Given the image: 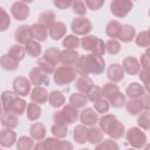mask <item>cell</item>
Returning <instances> with one entry per match:
<instances>
[{"label":"cell","instance_id":"cell-1","mask_svg":"<svg viewBox=\"0 0 150 150\" xmlns=\"http://www.w3.org/2000/svg\"><path fill=\"white\" fill-rule=\"evenodd\" d=\"M75 64V70L80 76L99 75L105 69V63L102 56L93 53L81 55Z\"/></svg>","mask_w":150,"mask_h":150},{"label":"cell","instance_id":"cell-2","mask_svg":"<svg viewBox=\"0 0 150 150\" xmlns=\"http://www.w3.org/2000/svg\"><path fill=\"white\" fill-rule=\"evenodd\" d=\"M99 125L103 133L113 139H120L125 134L124 125L112 114L102 116L99 121Z\"/></svg>","mask_w":150,"mask_h":150},{"label":"cell","instance_id":"cell-3","mask_svg":"<svg viewBox=\"0 0 150 150\" xmlns=\"http://www.w3.org/2000/svg\"><path fill=\"white\" fill-rule=\"evenodd\" d=\"M79 117L78 109L70 104L64 105L62 110L56 111L53 115L54 123L62 125H70L77 121Z\"/></svg>","mask_w":150,"mask_h":150},{"label":"cell","instance_id":"cell-4","mask_svg":"<svg viewBox=\"0 0 150 150\" xmlns=\"http://www.w3.org/2000/svg\"><path fill=\"white\" fill-rule=\"evenodd\" d=\"M81 44L84 50L90 51L94 54L103 56L105 53L106 45L104 41L94 35L84 36L81 40Z\"/></svg>","mask_w":150,"mask_h":150},{"label":"cell","instance_id":"cell-5","mask_svg":"<svg viewBox=\"0 0 150 150\" xmlns=\"http://www.w3.org/2000/svg\"><path fill=\"white\" fill-rule=\"evenodd\" d=\"M77 72L71 66L64 65L58 67L53 74V81L58 86H65L73 82L76 77Z\"/></svg>","mask_w":150,"mask_h":150},{"label":"cell","instance_id":"cell-6","mask_svg":"<svg viewBox=\"0 0 150 150\" xmlns=\"http://www.w3.org/2000/svg\"><path fill=\"white\" fill-rule=\"evenodd\" d=\"M34 149L52 150V149H73V145L67 140H60L56 137H48L36 143Z\"/></svg>","mask_w":150,"mask_h":150},{"label":"cell","instance_id":"cell-7","mask_svg":"<svg viewBox=\"0 0 150 150\" xmlns=\"http://www.w3.org/2000/svg\"><path fill=\"white\" fill-rule=\"evenodd\" d=\"M125 138L129 145L135 149L142 148L147 142L145 133L137 127H132L127 130Z\"/></svg>","mask_w":150,"mask_h":150},{"label":"cell","instance_id":"cell-8","mask_svg":"<svg viewBox=\"0 0 150 150\" xmlns=\"http://www.w3.org/2000/svg\"><path fill=\"white\" fill-rule=\"evenodd\" d=\"M133 8V2L130 1L114 0L110 4L111 13L117 18L125 17Z\"/></svg>","mask_w":150,"mask_h":150},{"label":"cell","instance_id":"cell-9","mask_svg":"<svg viewBox=\"0 0 150 150\" xmlns=\"http://www.w3.org/2000/svg\"><path fill=\"white\" fill-rule=\"evenodd\" d=\"M72 32L78 35H86L93 28L90 21L85 17H77L74 18L70 25Z\"/></svg>","mask_w":150,"mask_h":150},{"label":"cell","instance_id":"cell-10","mask_svg":"<svg viewBox=\"0 0 150 150\" xmlns=\"http://www.w3.org/2000/svg\"><path fill=\"white\" fill-rule=\"evenodd\" d=\"M11 13L16 21L26 20L30 13V8L25 1H18L14 2L11 8Z\"/></svg>","mask_w":150,"mask_h":150},{"label":"cell","instance_id":"cell-11","mask_svg":"<svg viewBox=\"0 0 150 150\" xmlns=\"http://www.w3.org/2000/svg\"><path fill=\"white\" fill-rule=\"evenodd\" d=\"M30 82L25 76H17L12 81L13 91L18 96H27L30 91Z\"/></svg>","mask_w":150,"mask_h":150},{"label":"cell","instance_id":"cell-12","mask_svg":"<svg viewBox=\"0 0 150 150\" xmlns=\"http://www.w3.org/2000/svg\"><path fill=\"white\" fill-rule=\"evenodd\" d=\"M30 83L35 86H40L42 84L48 86L49 78L47 74L42 70L39 67H33L29 72Z\"/></svg>","mask_w":150,"mask_h":150},{"label":"cell","instance_id":"cell-13","mask_svg":"<svg viewBox=\"0 0 150 150\" xmlns=\"http://www.w3.org/2000/svg\"><path fill=\"white\" fill-rule=\"evenodd\" d=\"M124 72V69L120 64L112 63L108 66L107 70V77L111 82L118 83L123 79Z\"/></svg>","mask_w":150,"mask_h":150},{"label":"cell","instance_id":"cell-14","mask_svg":"<svg viewBox=\"0 0 150 150\" xmlns=\"http://www.w3.org/2000/svg\"><path fill=\"white\" fill-rule=\"evenodd\" d=\"M17 134L13 129H3L0 132V144L1 146L9 148L12 147L17 141Z\"/></svg>","mask_w":150,"mask_h":150},{"label":"cell","instance_id":"cell-15","mask_svg":"<svg viewBox=\"0 0 150 150\" xmlns=\"http://www.w3.org/2000/svg\"><path fill=\"white\" fill-rule=\"evenodd\" d=\"M122 67L127 74L134 76L140 70V64L138 59L132 56L125 57L122 61Z\"/></svg>","mask_w":150,"mask_h":150},{"label":"cell","instance_id":"cell-16","mask_svg":"<svg viewBox=\"0 0 150 150\" xmlns=\"http://www.w3.org/2000/svg\"><path fill=\"white\" fill-rule=\"evenodd\" d=\"M80 121L82 124L86 126H94L98 120V116L97 112L91 107L84 109L80 116Z\"/></svg>","mask_w":150,"mask_h":150},{"label":"cell","instance_id":"cell-17","mask_svg":"<svg viewBox=\"0 0 150 150\" xmlns=\"http://www.w3.org/2000/svg\"><path fill=\"white\" fill-rule=\"evenodd\" d=\"M14 37L18 43L25 44L32 38L30 32V26L21 25L18 26L15 30Z\"/></svg>","mask_w":150,"mask_h":150},{"label":"cell","instance_id":"cell-18","mask_svg":"<svg viewBox=\"0 0 150 150\" xmlns=\"http://www.w3.org/2000/svg\"><path fill=\"white\" fill-rule=\"evenodd\" d=\"M47 90L42 86H36L32 89L30 95V100L38 104H43L48 100Z\"/></svg>","mask_w":150,"mask_h":150},{"label":"cell","instance_id":"cell-19","mask_svg":"<svg viewBox=\"0 0 150 150\" xmlns=\"http://www.w3.org/2000/svg\"><path fill=\"white\" fill-rule=\"evenodd\" d=\"M18 96L13 91H4L1 96L2 110L4 111H11L13 104Z\"/></svg>","mask_w":150,"mask_h":150},{"label":"cell","instance_id":"cell-20","mask_svg":"<svg viewBox=\"0 0 150 150\" xmlns=\"http://www.w3.org/2000/svg\"><path fill=\"white\" fill-rule=\"evenodd\" d=\"M1 123L6 128L13 129L19 125V119L13 112L11 111H4L1 113Z\"/></svg>","mask_w":150,"mask_h":150},{"label":"cell","instance_id":"cell-21","mask_svg":"<svg viewBox=\"0 0 150 150\" xmlns=\"http://www.w3.org/2000/svg\"><path fill=\"white\" fill-rule=\"evenodd\" d=\"M145 88L138 82H132L129 84L125 90V93L131 99H136L142 97L145 94Z\"/></svg>","mask_w":150,"mask_h":150},{"label":"cell","instance_id":"cell-22","mask_svg":"<svg viewBox=\"0 0 150 150\" xmlns=\"http://www.w3.org/2000/svg\"><path fill=\"white\" fill-rule=\"evenodd\" d=\"M29 134L33 139L39 141H42L46 135V127L42 122H34L30 127Z\"/></svg>","mask_w":150,"mask_h":150},{"label":"cell","instance_id":"cell-23","mask_svg":"<svg viewBox=\"0 0 150 150\" xmlns=\"http://www.w3.org/2000/svg\"><path fill=\"white\" fill-rule=\"evenodd\" d=\"M49 30L51 39L54 40H59L66 35L67 32V27L63 22L57 21L54 23Z\"/></svg>","mask_w":150,"mask_h":150},{"label":"cell","instance_id":"cell-24","mask_svg":"<svg viewBox=\"0 0 150 150\" xmlns=\"http://www.w3.org/2000/svg\"><path fill=\"white\" fill-rule=\"evenodd\" d=\"M55 22L56 15L55 13L51 10L43 11L40 13L38 17V23L49 30Z\"/></svg>","mask_w":150,"mask_h":150},{"label":"cell","instance_id":"cell-25","mask_svg":"<svg viewBox=\"0 0 150 150\" xmlns=\"http://www.w3.org/2000/svg\"><path fill=\"white\" fill-rule=\"evenodd\" d=\"M47 29L39 23H34L30 26V32L32 38L36 40L45 41L48 36Z\"/></svg>","mask_w":150,"mask_h":150},{"label":"cell","instance_id":"cell-26","mask_svg":"<svg viewBox=\"0 0 150 150\" xmlns=\"http://www.w3.org/2000/svg\"><path fill=\"white\" fill-rule=\"evenodd\" d=\"M135 35V28L131 25L125 24L122 25L118 38L123 43H129L134 39Z\"/></svg>","mask_w":150,"mask_h":150},{"label":"cell","instance_id":"cell-27","mask_svg":"<svg viewBox=\"0 0 150 150\" xmlns=\"http://www.w3.org/2000/svg\"><path fill=\"white\" fill-rule=\"evenodd\" d=\"M79 53L75 50H63L61 52L60 62L64 65L71 66L76 63L79 57Z\"/></svg>","mask_w":150,"mask_h":150},{"label":"cell","instance_id":"cell-28","mask_svg":"<svg viewBox=\"0 0 150 150\" xmlns=\"http://www.w3.org/2000/svg\"><path fill=\"white\" fill-rule=\"evenodd\" d=\"M88 128L84 125H77L73 129V138L77 144H84L87 141Z\"/></svg>","mask_w":150,"mask_h":150},{"label":"cell","instance_id":"cell-29","mask_svg":"<svg viewBox=\"0 0 150 150\" xmlns=\"http://www.w3.org/2000/svg\"><path fill=\"white\" fill-rule=\"evenodd\" d=\"M93 84L92 79L88 76H80L75 83V87L80 93L86 94Z\"/></svg>","mask_w":150,"mask_h":150},{"label":"cell","instance_id":"cell-30","mask_svg":"<svg viewBox=\"0 0 150 150\" xmlns=\"http://www.w3.org/2000/svg\"><path fill=\"white\" fill-rule=\"evenodd\" d=\"M0 64L1 67L4 70L8 71H12L18 69L19 62L14 59L7 53L3 54L1 57Z\"/></svg>","mask_w":150,"mask_h":150},{"label":"cell","instance_id":"cell-31","mask_svg":"<svg viewBox=\"0 0 150 150\" xmlns=\"http://www.w3.org/2000/svg\"><path fill=\"white\" fill-rule=\"evenodd\" d=\"M48 101L49 104L54 108L62 107L66 101L64 95L59 90H53L49 94Z\"/></svg>","mask_w":150,"mask_h":150},{"label":"cell","instance_id":"cell-32","mask_svg":"<svg viewBox=\"0 0 150 150\" xmlns=\"http://www.w3.org/2000/svg\"><path fill=\"white\" fill-rule=\"evenodd\" d=\"M121 26L122 25L120 21L115 19L111 20L108 22L105 27L106 35L112 39L118 38Z\"/></svg>","mask_w":150,"mask_h":150},{"label":"cell","instance_id":"cell-33","mask_svg":"<svg viewBox=\"0 0 150 150\" xmlns=\"http://www.w3.org/2000/svg\"><path fill=\"white\" fill-rule=\"evenodd\" d=\"M104 138L103 132L97 127H92L88 129L87 141L93 145H97Z\"/></svg>","mask_w":150,"mask_h":150},{"label":"cell","instance_id":"cell-34","mask_svg":"<svg viewBox=\"0 0 150 150\" xmlns=\"http://www.w3.org/2000/svg\"><path fill=\"white\" fill-rule=\"evenodd\" d=\"M69 104L76 108H81L85 107L88 103V99L84 94L81 93H73L69 98Z\"/></svg>","mask_w":150,"mask_h":150},{"label":"cell","instance_id":"cell-35","mask_svg":"<svg viewBox=\"0 0 150 150\" xmlns=\"http://www.w3.org/2000/svg\"><path fill=\"white\" fill-rule=\"evenodd\" d=\"M25 49L30 57H38L42 53L41 45L35 40L30 39L25 44Z\"/></svg>","mask_w":150,"mask_h":150},{"label":"cell","instance_id":"cell-36","mask_svg":"<svg viewBox=\"0 0 150 150\" xmlns=\"http://www.w3.org/2000/svg\"><path fill=\"white\" fill-rule=\"evenodd\" d=\"M42 114L41 107L36 103H30L26 107V115L29 121H34L38 120Z\"/></svg>","mask_w":150,"mask_h":150},{"label":"cell","instance_id":"cell-37","mask_svg":"<svg viewBox=\"0 0 150 150\" xmlns=\"http://www.w3.org/2000/svg\"><path fill=\"white\" fill-rule=\"evenodd\" d=\"M125 110L127 112L132 115L138 114L143 110L141 99H131L125 103Z\"/></svg>","mask_w":150,"mask_h":150},{"label":"cell","instance_id":"cell-38","mask_svg":"<svg viewBox=\"0 0 150 150\" xmlns=\"http://www.w3.org/2000/svg\"><path fill=\"white\" fill-rule=\"evenodd\" d=\"M38 67L47 74H52L56 70V65L45 56L39 57L36 62Z\"/></svg>","mask_w":150,"mask_h":150},{"label":"cell","instance_id":"cell-39","mask_svg":"<svg viewBox=\"0 0 150 150\" xmlns=\"http://www.w3.org/2000/svg\"><path fill=\"white\" fill-rule=\"evenodd\" d=\"M80 43L81 41L77 36L73 34H69L63 39L62 41V45L66 48V49L74 50L79 47Z\"/></svg>","mask_w":150,"mask_h":150},{"label":"cell","instance_id":"cell-40","mask_svg":"<svg viewBox=\"0 0 150 150\" xmlns=\"http://www.w3.org/2000/svg\"><path fill=\"white\" fill-rule=\"evenodd\" d=\"M108 100L110 104L114 108H120L126 103L125 96L120 91L112 94Z\"/></svg>","mask_w":150,"mask_h":150},{"label":"cell","instance_id":"cell-41","mask_svg":"<svg viewBox=\"0 0 150 150\" xmlns=\"http://www.w3.org/2000/svg\"><path fill=\"white\" fill-rule=\"evenodd\" d=\"M8 54L14 59L21 61L24 59L26 54L25 47L19 45H13L9 47Z\"/></svg>","mask_w":150,"mask_h":150},{"label":"cell","instance_id":"cell-42","mask_svg":"<svg viewBox=\"0 0 150 150\" xmlns=\"http://www.w3.org/2000/svg\"><path fill=\"white\" fill-rule=\"evenodd\" d=\"M86 97L88 100L93 103H95L103 98V93L102 88L98 85L93 84L91 88L86 93Z\"/></svg>","mask_w":150,"mask_h":150},{"label":"cell","instance_id":"cell-43","mask_svg":"<svg viewBox=\"0 0 150 150\" xmlns=\"http://www.w3.org/2000/svg\"><path fill=\"white\" fill-rule=\"evenodd\" d=\"M61 52L60 50L54 47H50L46 49L43 56L46 57L56 66L60 63Z\"/></svg>","mask_w":150,"mask_h":150},{"label":"cell","instance_id":"cell-44","mask_svg":"<svg viewBox=\"0 0 150 150\" xmlns=\"http://www.w3.org/2000/svg\"><path fill=\"white\" fill-rule=\"evenodd\" d=\"M51 134L59 139H63L66 137L68 133V128L66 125H62L54 123L50 128Z\"/></svg>","mask_w":150,"mask_h":150},{"label":"cell","instance_id":"cell-45","mask_svg":"<svg viewBox=\"0 0 150 150\" xmlns=\"http://www.w3.org/2000/svg\"><path fill=\"white\" fill-rule=\"evenodd\" d=\"M34 142L32 138L22 135L16 141V148L19 150H30L33 148Z\"/></svg>","mask_w":150,"mask_h":150},{"label":"cell","instance_id":"cell-46","mask_svg":"<svg viewBox=\"0 0 150 150\" xmlns=\"http://www.w3.org/2000/svg\"><path fill=\"white\" fill-rule=\"evenodd\" d=\"M135 43L139 47H147L149 45V30H142L136 36Z\"/></svg>","mask_w":150,"mask_h":150},{"label":"cell","instance_id":"cell-47","mask_svg":"<svg viewBox=\"0 0 150 150\" xmlns=\"http://www.w3.org/2000/svg\"><path fill=\"white\" fill-rule=\"evenodd\" d=\"M11 18L8 12L2 7L0 8V30H6L11 25Z\"/></svg>","mask_w":150,"mask_h":150},{"label":"cell","instance_id":"cell-48","mask_svg":"<svg viewBox=\"0 0 150 150\" xmlns=\"http://www.w3.org/2000/svg\"><path fill=\"white\" fill-rule=\"evenodd\" d=\"M27 104L26 100L19 97L18 96L15 100L11 111L13 112L16 115H21L24 113Z\"/></svg>","mask_w":150,"mask_h":150},{"label":"cell","instance_id":"cell-49","mask_svg":"<svg viewBox=\"0 0 150 150\" xmlns=\"http://www.w3.org/2000/svg\"><path fill=\"white\" fill-rule=\"evenodd\" d=\"M102 90L103 93V97L107 99H108L116 92L120 91L119 86L113 82L105 83L102 87Z\"/></svg>","mask_w":150,"mask_h":150},{"label":"cell","instance_id":"cell-50","mask_svg":"<svg viewBox=\"0 0 150 150\" xmlns=\"http://www.w3.org/2000/svg\"><path fill=\"white\" fill-rule=\"evenodd\" d=\"M119 145L113 139H105L97 144L95 149H119Z\"/></svg>","mask_w":150,"mask_h":150},{"label":"cell","instance_id":"cell-51","mask_svg":"<svg viewBox=\"0 0 150 150\" xmlns=\"http://www.w3.org/2000/svg\"><path fill=\"white\" fill-rule=\"evenodd\" d=\"M106 50L108 53L111 55H115L118 54L121 50V44L120 43L114 39H109L105 43Z\"/></svg>","mask_w":150,"mask_h":150},{"label":"cell","instance_id":"cell-52","mask_svg":"<svg viewBox=\"0 0 150 150\" xmlns=\"http://www.w3.org/2000/svg\"><path fill=\"white\" fill-rule=\"evenodd\" d=\"M138 125L141 128L146 131H149L150 128L149 125V112L146 111L142 112L137 119Z\"/></svg>","mask_w":150,"mask_h":150},{"label":"cell","instance_id":"cell-53","mask_svg":"<svg viewBox=\"0 0 150 150\" xmlns=\"http://www.w3.org/2000/svg\"><path fill=\"white\" fill-rule=\"evenodd\" d=\"M93 107L94 110L99 114H104L110 110V103L105 100L101 98L94 103Z\"/></svg>","mask_w":150,"mask_h":150},{"label":"cell","instance_id":"cell-54","mask_svg":"<svg viewBox=\"0 0 150 150\" xmlns=\"http://www.w3.org/2000/svg\"><path fill=\"white\" fill-rule=\"evenodd\" d=\"M72 9L76 14L83 16L87 13V8L84 1H74L72 3Z\"/></svg>","mask_w":150,"mask_h":150},{"label":"cell","instance_id":"cell-55","mask_svg":"<svg viewBox=\"0 0 150 150\" xmlns=\"http://www.w3.org/2000/svg\"><path fill=\"white\" fill-rule=\"evenodd\" d=\"M139 78L141 81L145 84V87L146 91H149L150 84V73L149 69H142L139 71Z\"/></svg>","mask_w":150,"mask_h":150},{"label":"cell","instance_id":"cell-56","mask_svg":"<svg viewBox=\"0 0 150 150\" xmlns=\"http://www.w3.org/2000/svg\"><path fill=\"white\" fill-rule=\"evenodd\" d=\"M86 5L91 11H97L101 9L104 4V1L103 0H94V1H85Z\"/></svg>","mask_w":150,"mask_h":150},{"label":"cell","instance_id":"cell-57","mask_svg":"<svg viewBox=\"0 0 150 150\" xmlns=\"http://www.w3.org/2000/svg\"><path fill=\"white\" fill-rule=\"evenodd\" d=\"M140 66L143 69H149L150 63H149V49L142 53L140 57Z\"/></svg>","mask_w":150,"mask_h":150},{"label":"cell","instance_id":"cell-58","mask_svg":"<svg viewBox=\"0 0 150 150\" xmlns=\"http://www.w3.org/2000/svg\"><path fill=\"white\" fill-rule=\"evenodd\" d=\"M54 5L59 9H66L72 5L73 1H53Z\"/></svg>","mask_w":150,"mask_h":150},{"label":"cell","instance_id":"cell-59","mask_svg":"<svg viewBox=\"0 0 150 150\" xmlns=\"http://www.w3.org/2000/svg\"><path fill=\"white\" fill-rule=\"evenodd\" d=\"M141 103L142 105L143 110H145V111H149L150 108L149 105V94H147L145 95H144L141 99Z\"/></svg>","mask_w":150,"mask_h":150}]
</instances>
